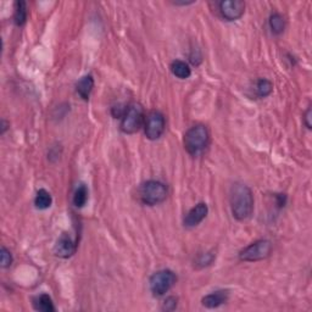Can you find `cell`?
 <instances>
[{"label":"cell","instance_id":"6da1fadb","mask_svg":"<svg viewBox=\"0 0 312 312\" xmlns=\"http://www.w3.org/2000/svg\"><path fill=\"white\" fill-rule=\"evenodd\" d=\"M229 204L235 220H248L254 211V196L251 189L243 183H234L229 192Z\"/></svg>","mask_w":312,"mask_h":312},{"label":"cell","instance_id":"7a4b0ae2","mask_svg":"<svg viewBox=\"0 0 312 312\" xmlns=\"http://www.w3.org/2000/svg\"><path fill=\"white\" fill-rule=\"evenodd\" d=\"M210 143V133L204 125H195L184 134V148L188 154L199 156L205 151Z\"/></svg>","mask_w":312,"mask_h":312},{"label":"cell","instance_id":"3957f363","mask_svg":"<svg viewBox=\"0 0 312 312\" xmlns=\"http://www.w3.org/2000/svg\"><path fill=\"white\" fill-rule=\"evenodd\" d=\"M167 187L159 181H146L140 185L139 198L143 204L154 206L164 202L167 198Z\"/></svg>","mask_w":312,"mask_h":312},{"label":"cell","instance_id":"277c9868","mask_svg":"<svg viewBox=\"0 0 312 312\" xmlns=\"http://www.w3.org/2000/svg\"><path fill=\"white\" fill-rule=\"evenodd\" d=\"M144 123V109L138 102L126 107L125 114L121 117V131L126 134L138 132Z\"/></svg>","mask_w":312,"mask_h":312},{"label":"cell","instance_id":"5b68a950","mask_svg":"<svg viewBox=\"0 0 312 312\" xmlns=\"http://www.w3.org/2000/svg\"><path fill=\"white\" fill-rule=\"evenodd\" d=\"M177 282V277L171 270H161L150 277L149 285L154 296H164Z\"/></svg>","mask_w":312,"mask_h":312},{"label":"cell","instance_id":"8992f818","mask_svg":"<svg viewBox=\"0 0 312 312\" xmlns=\"http://www.w3.org/2000/svg\"><path fill=\"white\" fill-rule=\"evenodd\" d=\"M271 251H272V243L270 240L261 239L241 250L239 258L245 263H255V261H261L269 257Z\"/></svg>","mask_w":312,"mask_h":312},{"label":"cell","instance_id":"52a82bcc","mask_svg":"<svg viewBox=\"0 0 312 312\" xmlns=\"http://www.w3.org/2000/svg\"><path fill=\"white\" fill-rule=\"evenodd\" d=\"M165 128H166V121L165 116L160 111H151L145 117L144 122V132L146 138L150 140H156L163 137Z\"/></svg>","mask_w":312,"mask_h":312},{"label":"cell","instance_id":"ba28073f","mask_svg":"<svg viewBox=\"0 0 312 312\" xmlns=\"http://www.w3.org/2000/svg\"><path fill=\"white\" fill-rule=\"evenodd\" d=\"M219 10L223 19L227 21H235L244 15L245 3L241 0H225L219 4Z\"/></svg>","mask_w":312,"mask_h":312},{"label":"cell","instance_id":"9c48e42d","mask_svg":"<svg viewBox=\"0 0 312 312\" xmlns=\"http://www.w3.org/2000/svg\"><path fill=\"white\" fill-rule=\"evenodd\" d=\"M77 244L72 240V238L67 234H63L54 246L55 256L61 258H69L76 252Z\"/></svg>","mask_w":312,"mask_h":312},{"label":"cell","instance_id":"30bf717a","mask_svg":"<svg viewBox=\"0 0 312 312\" xmlns=\"http://www.w3.org/2000/svg\"><path fill=\"white\" fill-rule=\"evenodd\" d=\"M209 207L205 202H199L198 205H195L192 210L189 211L184 217V226L185 227H195L199 223H201L205 220V217L207 216Z\"/></svg>","mask_w":312,"mask_h":312},{"label":"cell","instance_id":"8fae6325","mask_svg":"<svg viewBox=\"0 0 312 312\" xmlns=\"http://www.w3.org/2000/svg\"><path fill=\"white\" fill-rule=\"evenodd\" d=\"M228 290H217L206 295L205 298H202L201 304L207 308H216L221 305L226 304L228 300Z\"/></svg>","mask_w":312,"mask_h":312},{"label":"cell","instance_id":"7c38bea8","mask_svg":"<svg viewBox=\"0 0 312 312\" xmlns=\"http://www.w3.org/2000/svg\"><path fill=\"white\" fill-rule=\"evenodd\" d=\"M94 88V78L92 75L83 76L76 84V90L83 100H88Z\"/></svg>","mask_w":312,"mask_h":312},{"label":"cell","instance_id":"4fadbf2b","mask_svg":"<svg viewBox=\"0 0 312 312\" xmlns=\"http://www.w3.org/2000/svg\"><path fill=\"white\" fill-rule=\"evenodd\" d=\"M171 72H172L176 77L181 79L189 78L190 75H192V70H190L189 65L181 60H176L171 64Z\"/></svg>","mask_w":312,"mask_h":312},{"label":"cell","instance_id":"5bb4252c","mask_svg":"<svg viewBox=\"0 0 312 312\" xmlns=\"http://www.w3.org/2000/svg\"><path fill=\"white\" fill-rule=\"evenodd\" d=\"M14 21L19 27H21L27 21V5H26V2H23V0H19L15 4Z\"/></svg>","mask_w":312,"mask_h":312},{"label":"cell","instance_id":"9a60e30c","mask_svg":"<svg viewBox=\"0 0 312 312\" xmlns=\"http://www.w3.org/2000/svg\"><path fill=\"white\" fill-rule=\"evenodd\" d=\"M34 308L38 311L43 312H53L55 311V306L53 304V300L48 294H42V295L37 296L33 301Z\"/></svg>","mask_w":312,"mask_h":312},{"label":"cell","instance_id":"2e32d148","mask_svg":"<svg viewBox=\"0 0 312 312\" xmlns=\"http://www.w3.org/2000/svg\"><path fill=\"white\" fill-rule=\"evenodd\" d=\"M269 25H270L271 31H272V33L277 34V36H279V34H282L284 32L285 20L281 14L275 13L270 16Z\"/></svg>","mask_w":312,"mask_h":312},{"label":"cell","instance_id":"e0dca14e","mask_svg":"<svg viewBox=\"0 0 312 312\" xmlns=\"http://www.w3.org/2000/svg\"><path fill=\"white\" fill-rule=\"evenodd\" d=\"M51 202L53 199L49 192H46L45 189L38 190L36 198H34V205H36L37 209H39V210H46V209L50 207Z\"/></svg>","mask_w":312,"mask_h":312},{"label":"cell","instance_id":"ac0fdd59","mask_svg":"<svg viewBox=\"0 0 312 312\" xmlns=\"http://www.w3.org/2000/svg\"><path fill=\"white\" fill-rule=\"evenodd\" d=\"M88 200V189L84 184H79L73 194V204L76 207H83Z\"/></svg>","mask_w":312,"mask_h":312},{"label":"cell","instance_id":"d6986e66","mask_svg":"<svg viewBox=\"0 0 312 312\" xmlns=\"http://www.w3.org/2000/svg\"><path fill=\"white\" fill-rule=\"evenodd\" d=\"M273 90V84L271 83L269 79L261 78L258 79L257 83H256V94H257L260 98H266L269 96Z\"/></svg>","mask_w":312,"mask_h":312},{"label":"cell","instance_id":"ffe728a7","mask_svg":"<svg viewBox=\"0 0 312 312\" xmlns=\"http://www.w3.org/2000/svg\"><path fill=\"white\" fill-rule=\"evenodd\" d=\"M215 260V254L213 251L210 252H204V254H200L198 256V258H196L195 265L200 269H202V267L209 266V265H211L214 263Z\"/></svg>","mask_w":312,"mask_h":312},{"label":"cell","instance_id":"44dd1931","mask_svg":"<svg viewBox=\"0 0 312 312\" xmlns=\"http://www.w3.org/2000/svg\"><path fill=\"white\" fill-rule=\"evenodd\" d=\"M0 263H2L3 269H8V267H10L11 264H13L11 252L9 251L5 246H2V249H0Z\"/></svg>","mask_w":312,"mask_h":312},{"label":"cell","instance_id":"7402d4cb","mask_svg":"<svg viewBox=\"0 0 312 312\" xmlns=\"http://www.w3.org/2000/svg\"><path fill=\"white\" fill-rule=\"evenodd\" d=\"M177 307V299L175 298V296H170V298H167L165 300L163 308L166 311H173L175 308Z\"/></svg>","mask_w":312,"mask_h":312},{"label":"cell","instance_id":"603a6c76","mask_svg":"<svg viewBox=\"0 0 312 312\" xmlns=\"http://www.w3.org/2000/svg\"><path fill=\"white\" fill-rule=\"evenodd\" d=\"M310 120H311V108H308L307 110H306L305 115H304V123L308 129L311 128V121Z\"/></svg>","mask_w":312,"mask_h":312},{"label":"cell","instance_id":"cb8c5ba5","mask_svg":"<svg viewBox=\"0 0 312 312\" xmlns=\"http://www.w3.org/2000/svg\"><path fill=\"white\" fill-rule=\"evenodd\" d=\"M7 129H8V123L5 122L4 120H3V121H2V134H4Z\"/></svg>","mask_w":312,"mask_h":312}]
</instances>
